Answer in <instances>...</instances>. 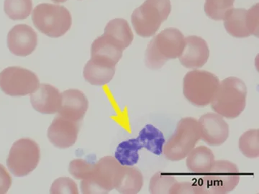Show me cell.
Listing matches in <instances>:
<instances>
[{"label": "cell", "instance_id": "1", "mask_svg": "<svg viewBox=\"0 0 259 194\" xmlns=\"http://www.w3.org/2000/svg\"><path fill=\"white\" fill-rule=\"evenodd\" d=\"M185 45L183 34L177 28H167L159 32L148 43L145 63L148 69H161L171 59L180 57Z\"/></svg>", "mask_w": 259, "mask_h": 194}, {"label": "cell", "instance_id": "2", "mask_svg": "<svg viewBox=\"0 0 259 194\" xmlns=\"http://www.w3.org/2000/svg\"><path fill=\"white\" fill-rule=\"evenodd\" d=\"M248 90L243 80L231 76L219 83L211 107L225 118L233 120L241 115L246 106Z\"/></svg>", "mask_w": 259, "mask_h": 194}, {"label": "cell", "instance_id": "3", "mask_svg": "<svg viewBox=\"0 0 259 194\" xmlns=\"http://www.w3.org/2000/svg\"><path fill=\"white\" fill-rule=\"evenodd\" d=\"M171 12L170 0H146L131 15V23L139 36H153Z\"/></svg>", "mask_w": 259, "mask_h": 194}, {"label": "cell", "instance_id": "4", "mask_svg": "<svg viewBox=\"0 0 259 194\" xmlns=\"http://www.w3.org/2000/svg\"><path fill=\"white\" fill-rule=\"evenodd\" d=\"M239 169L226 160L214 161L208 173L196 180L199 194H224L233 191L240 181Z\"/></svg>", "mask_w": 259, "mask_h": 194}, {"label": "cell", "instance_id": "5", "mask_svg": "<svg viewBox=\"0 0 259 194\" xmlns=\"http://www.w3.org/2000/svg\"><path fill=\"white\" fill-rule=\"evenodd\" d=\"M32 20L39 31L52 38L64 35L72 25V17L67 8L50 3L37 5L32 11Z\"/></svg>", "mask_w": 259, "mask_h": 194}, {"label": "cell", "instance_id": "6", "mask_svg": "<svg viewBox=\"0 0 259 194\" xmlns=\"http://www.w3.org/2000/svg\"><path fill=\"white\" fill-rule=\"evenodd\" d=\"M201 139V129L198 120L185 117L177 124L176 130L163 147L167 159L179 161L187 157Z\"/></svg>", "mask_w": 259, "mask_h": 194}, {"label": "cell", "instance_id": "7", "mask_svg": "<svg viewBox=\"0 0 259 194\" xmlns=\"http://www.w3.org/2000/svg\"><path fill=\"white\" fill-rule=\"evenodd\" d=\"M219 83V79L212 73L193 70L184 78L183 94L194 106L206 107L212 102Z\"/></svg>", "mask_w": 259, "mask_h": 194}, {"label": "cell", "instance_id": "8", "mask_svg": "<svg viewBox=\"0 0 259 194\" xmlns=\"http://www.w3.org/2000/svg\"><path fill=\"white\" fill-rule=\"evenodd\" d=\"M122 165L112 156L100 158L94 164L91 174L82 180V193H108L115 189L117 175Z\"/></svg>", "mask_w": 259, "mask_h": 194}, {"label": "cell", "instance_id": "9", "mask_svg": "<svg viewBox=\"0 0 259 194\" xmlns=\"http://www.w3.org/2000/svg\"><path fill=\"white\" fill-rule=\"evenodd\" d=\"M40 161V148L31 139L23 138L14 142L11 148L7 166L13 176L24 177L31 173Z\"/></svg>", "mask_w": 259, "mask_h": 194}, {"label": "cell", "instance_id": "10", "mask_svg": "<svg viewBox=\"0 0 259 194\" xmlns=\"http://www.w3.org/2000/svg\"><path fill=\"white\" fill-rule=\"evenodd\" d=\"M40 81L35 73L20 66H10L0 72V89L10 96H25L35 92Z\"/></svg>", "mask_w": 259, "mask_h": 194}, {"label": "cell", "instance_id": "11", "mask_svg": "<svg viewBox=\"0 0 259 194\" xmlns=\"http://www.w3.org/2000/svg\"><path fill=\"white\" fill-rule=\"evenodd\" d=\"M227 32L236 38H245L250 35L258 36V3L249 10L233 8L224 18Z\"/></svg>", "mask_w": 259, "mask_h": 194}, {"label": "cell", "instance_id": "12", "mask_svg": "<svg viewBox=\"0 0 259 194\" xmlns=\"http://www.w3.org/2000/svg\"><path fill=\"white\" fill-rule=\"evenodd\" d=\"M81 122L69 120L58 114L48 129L47 136L51 144L64 149L76 143Z\"/></svg>", "mask_w": 259, "mask_h": 194}, {"label": "cell", "instance_id": "13", "mask_svg": "<svg viewBox=\"0 0 259 194\" xmlns=\"http://www.w3.org/2000/svg\"><path fill=\"white\" fill-rule=\"evenodd\" d=\"M7 45L15 56L25 57L30 55L37 46L36 32L25 24L15 25L8 32Z\"/></svg>", "mask_w": 259, "mask_h": 194}, {"label": "cell", "instance_id": "14", "mask_svg": "<svg viewBox=\"0 0 259 194\" xmlns=\"http://www.w3.org/2000/svg\"><path fill=\"white\" fill-rule=\"evenodd\" d=\"M201 129V139L211 146H219L229 137V125L222 116L208 112L198 120Z\"/></svg>", "mask_w": 259, "mask_h": 194}, {"label": "cell", "instance_id": "15", "mask_svg": "<svg viewBox=\"0 0 259 194\" xmlns=\"http://www.w3.org/2000/svg\"><path fill=\"white\" fill-rule=\"evenodd\" d=\"M209 57L207 42L201 37L191 35L185 38V45L179 59L181 64L187 69L203 67Z\"/></svg>", "mask_w": 259, "mask_h": 194}, {"label": "cell", "instance_id": "16", "mask_svg": "<svg viewBox=\"0 0 259 194\" xmlns=\"http://www.w3.org/2000/svg\"><path fill=\"white\" fill-rule=\"evenodd\" d=\"M61 103L58 114L69 120L81 122L88 110V98L82 91L69 89L61 93Z\"/></svg>", "mask_w": 259, "mask_h": 194}, {"label": "cell", "instance_id": "17", "mask_svg": "<svg viewBox=\"0 0 259 194\" xmlns=\"http://www.w3.org/2000/svg\"><path fill=\"white\" fill-rule=\"evenodd\" d=\"M30 102L32 107L40 113H58L61 103L60 91L50 84L42 83L35 92L31 93Z\"/></svg>", "mask_w": 259, "mask_h": 194}, {"label": "cell", "instance_id": "18", "mask_svg": "<svg viewBox=\"0 0 259 194\" xmlns=\"http://www.w3.org/2000/svg\"><path fill=\"white\" fill-rule=\"evenodd\" d=\"M90 52L92 61L109 67H116L123 54V51L103 35L94 40Z\"/></svg>", "mask_w": 259, "mask_h": 194}, {"label": "cell", "instance_id": "19", "mask_svg": "<svg viewBox=\"0 0 259 194\" xmlns=\"http://www.w3.org/2000/svg\"><path fill=\"white\" fill-rule=\"evenodd\" d=\"M103 35L122 51L131 45L134 37L128 22L122 18L110 20L105 27Z\"/></svg>", "mask_w": 259, "mask_h": 194}, {"label": "cell", "instance_id": "20", "mask_svg": "<svg viewBox=\"0 0 259 194\" xmlns=\"http://www.w3.org/2000/svg\"><path fill=\"white\" fill-rule=\"evenodd\" d=\"M144 185V176L137 168L132 166L121 167L115 183V189L120 193H139Z\"/></svg>", "mask_w": 259, "mask_h": 194}, {"label": "cell", "instance_id": "21", "mask_svg": "<svg viewBox=\"0 0 259 194\" xmlns=\"http://www.w3.org/2000/svg\"><path fill=\"white\" fill-rule=\"evenodd\" d=\"M214 155L207 146L194 148L187 156L186 165L189 171L194 173L205 174L210 171L214 164Z\"/></svg>", "mask_w": 259, "mask_h": 194}, {"label": "cell", "instance_id": "22", "mask_svg": "<svg viewBox=\"0 0 259 194\" xmlns=\"http://www.w3.org/2000/svg\"><path fill=\"white\" fill-rule=\"evenodd\" d=\"M115 71L116 67L97 64L90 59L83 69V77L91 85L102 86L112 81Z\"/></svg>", "mask_w": 259, "mask_h": 194}, {"label": "cell", "instance_id": "23", "mask_svg": "<svg viewBox=\"0 0 259 194\" xmlns=\"http://www.w3.org/2000/svg\"><path fill=\"white\" fill-rule=\"evenodd\" d=\"M138 138L143 148L156 156H161L163 153L166 139L163 132L154 126L150 124L146 125L144 128L141 129Z\"/></svg>", "mask_w": 259, "mask_h": 194}, {"label": "cell", "instance_id": "24", "mask_svg": "<svg viewBox=\"0 0 259 194\" xmlns=\"http://www.w3.org/2000/svg\"><path fill=\"white\" fill-rule=\"evenodd\" d=\"M143 146L139 138L121 142L115 153V158L123 166H134L139 160V151Z\"/></svg>", "mask_w": 259, "mask_h": 194}, {"label": "cell", "instance_id": "25", "mask_svg": "<svg viewBox=\"0 0 259 194\" xmlns=\"http://www.w3.org/2000/svg\"><path fill=\"white\" fill-rule=\"evenodd\" d=\"M32 10V0H5V13L11 20H25L30 16Z\"/></svg>", "mask_w": 259, "mask_h": 194}, {"label": "cell", "instance_id": "26", "mask_svg": "<svg viewBox=\"0 0 259 194\" xmlns=\"http://www.w3.org/2000/svg\"><path fill=\"white\" fill-rule=\"evenodd\" d=\"M259 130L250 129L239 139V149L245 157L256 158L259 156Z\"/></svg>", "mask_w": 259, "mask_h": 194}, {"label": "cell", "instance_id": "27", "mask_svg": "<svg viewBox=\"0 0 259 194\" xmlns=\"http://www.w3.org/2000/svg\"><path fill=\"white\" fill-rule=\"evenodd\" d=\"M235 0H206L204 12L212 20H224L227 13L233 8Z\"/></svg>", "mask_w": 259, "mask_h": 194}, {"label": "cell", "instance_id": "28", "mask_svg": "<svg viewBox=\"0 0 259 194\" xmlns=\"http://www.w3.org/2000/svg\"><path fill=\"white\" fill-rule=\"evenodd\" d=\"M177 182L171 173L158 172L150 180L149 192L152 194H169L170 190Z\"/></svg>", "mask_w": 259, "mask_h": 194}, {"label": "cell", "instance_id": "29", "mask_svg": "<svg viewBox=\"0 0 259 194\" xmlns=\"http://www.w3.org/2000/svg\"><path fill=\"white\" fill-rule=\"evenodd\" d=\"M94 164L83 159H74L70 163L69 171L76 180L88 178L93 171Z\"/></svg>", "mask_w": 259, "mask_h": 194}, {"label": "cell", "instance_id": "30", "mask_svg": "<svg viewBox=\"0 0 259 194\" xmlns=\"http://www.w3.org/2000/svg\"><path fill=\"white\" fill-rule=\"evenodd\" d=\"M50 193L53 194H78L77 184L69 178H59L51 185Z\"/></svg>", "mask_w": 259, "mask_h": 194}, {"label": "cell", "instance_id": "31", "mask_svg": "<svg viewBox=\"0 0 259 194\" xmlns=\"http://www.w3.org/2000/svg\"><path fill=\"white\" fill-rule=\"evenodd\" d=\"M169 194H199L196 181H177L170 190Z\"/></svg>", "mask_w": 259, "mask_h": 194}, {"label": "cell", "instance_id": "32", "mask_svg": "<svg viewBox=\"0 0 259 194\" xmlns=\"http://www.w3.org/2000/svg\"><path fill=\"white\" fill-rule=\"evenodd\" d=\"M12 178L3 165L0 164V194L6 193L12 185Z\"/></svg>", "mask_w": 259, "mask_h": 194}, {"label": "cell", "instance_id": "33", "mask_svg": "<svg viewBox=\"0 0 259 194\" xmlns=\"http://www.w3.org/2000/svg\"><path fill=\"white\" fill-rule=\"evenodd\" d=\"M52 1L55 3H64L65 2L67 1V0H52Z\"/></svg>", "mask_w": 259, "mask_h": 194}]
</instances>
